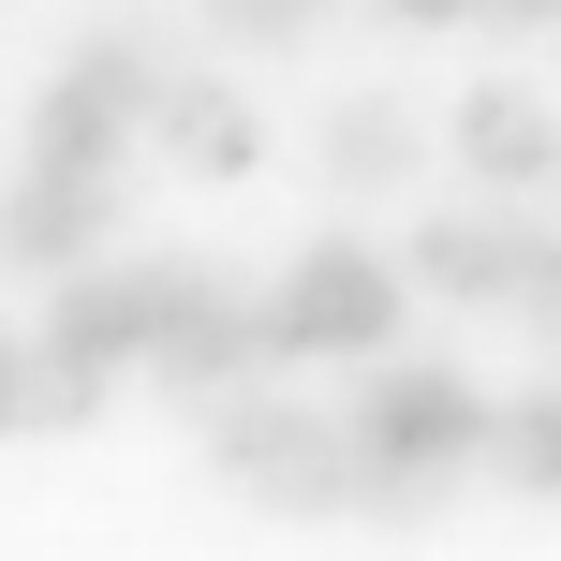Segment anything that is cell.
Wrapping results in <instances>:
<instances>
[{"label": "cell", "instance_id": "cell-13", "mask_svg": "<svg viewBox=\"0 0 561 561\" xmlns=\"http://www.w3.org/2000/svg\"><path fill=\"white\" fill-rule=\"evenodd\" d=\"M488 458H503L533 503H561V385L547 399H503V414H488Z\"/></svg>", "mask_w": 561, "mask_h": 561}, {"label": "cell", "instance_id": "cell-19", "mask_svg": "<svg viewBox=\"0 0 561 561\" xmlns=\"http://www.w3.org/2000/svg\"><path fill=\"white\" fill-rule=\"evenodd\" d=\"M547 193H561V148H547Z\"/></svg>", "mask_w": 561, "mask_h": 561}, {"label": "cell", "instance_id": "cell-16", "mask_svg": "<svg viewBox=\"0 0 561 561\" xmlns=\"http://www.w3.org/2000/svg\"><path fill=\"white\" fill-rule=\"evenodd\" d=\"M533 325L561 340V237H547V266H533Z\"/></svg>", "mask_w": 561, "mask_h": 561}, {"label": "cell", "instance_id": "cell-6", "mask_svg": "<svg viewBox=\"0 0 561 561\" xmlns=\"http://www.w3.org/2000/svg\"><path fill=\"white\" fill-rule=\"evenodd\" d=\"M148 385L193 399V414H207V399H237V385H280V325H266V296H237V280H222L178 340H148Z\"/></svg>", "mask_w": 561, "mask_h": 561}, {"label": "cell", "instance_id": "cell-3", "mask_svg": "<svg viewBox=\"0 0 561 561\" xmlns=\"http://www.w3.org/2000/svg\"><path fill=\"white\" fill-rule=\"evenodd\" d=\"M148 104H163V59L134 45V30H89L75 75L45 89V134H30V163H89V178H134V134Z\"/></svg>", "mask_w": 561, "mask_h": 561}, {"label": "cell", "instance_id": "cell-17", "mask_svg": "<svg viewBox=\"0 0 561 561\" xmlns=\"http://www.w3.org/2000/svg\"><path fill=\"white\" fill-rule=\"evenodd\" d=\"M385 15H399V30H444V15H473V0H385Z\"/></svg>", "mask_w": 561, "mask_h": 561}, {"label": "cell", "instance_id": "cell-15", "mask_svg": "<svg viewBox=\"0 0 561 561\" xmlns=\"http://www.w3.org/2000/svg\"><path fill=\"white\" fill-rule=\"evenodd\" d=\"M488 30H561V0H473Z\"/></svg>", "mask_w": 561, "mask_h": 561}, {"label": "cell", "instance_id": "cell-14", "mask_svg": "<svg viewBox=\"0 0 561 561\" xmlns=\"http://www.w3.org/2000/svg\"><path fill=\"white\" fill-rule=\"evenodd\" d=\"M207 15H222V45H296L325 0H207Z\"/></svg>", "mask_w": 561, "mask_h": 561}, {"label": "cell", "instance_id": "cell-8", "mask_svg": "<svg viewBox=\"0 0 561 561\" xmlns=\"http://www.w3.org/2000/svg\"><path fill=\"white\" fill-rule=\"evenodd\" d=\"M444 134H458V178H473V193H533V178H547V148H561V118L533 104V89H503V75H488L473 104L444 118Z\"/></svg>", "mask_w": 561, "mask_h": 561}, {"label": "cell", "instance_id": "cell-9", "mask_svg": "<svg viewBox=\"0 0 561 561\" xmlns=\"http://www.w3.org/2000/svg\"><path fill=\"white\" fill-rule=\"evenodd\" d=\"M148 118H163V148H178L193 178H252V163H266V118L237 104L222 75H163V104H148Z\"/></svg>", "mask_w": 561, "mask_h": 561}, {"label": "cell", "instance_id": "cell-12", "mask_svg": "<svg viewBox=\"0 0 561 561\" xmlns=\"http://www.w3.org/2000/svg\"><path fill=\"white\" fill-rule=\"evenodd\" d=\"M104 385H118V369H89V355H59V340H30V369H15V428H89V414H104Z\"/></svg>", "mask_w": 561, "mask_h": 561}, {"label": "cell", "instance_id": "cell-18", "mask_svg": "<svg viewBox=\"0 0 561 561\" xmlns=\"http://www.w3.org/2000/svg\"><path fill=\"white\" fill-rule=\"evenodd\" d=\"M15 369H30V340H0V428H15Z\"/></svg>", "mask_w": 561, "mask_h": 561}, {"label": "cell", "instance_id": "cell-11", "mask_svg": "<svg viewBox=\"0 0 561 561\" xmlns=\"http://www.w3.org/2000/svg\"><path fill=\"white\" fill-rule=\"evenodd\" d=\"M414 163H428V134H414L399 104H369V89H355V104L325 118V178H340V193H399Z\"/></svg>", "mask_w": 561, "mask_h": 561}, {"label": "cell", "instance_id": "cell-1", "mask_svg": "<svg viewBox=\"0 0 561 561\" xmlns=\"http://www.w3.org/2000/svg\"><path fill=\"white\" fill-rule=\"evenodd\" d=\"M488 414H503V399H488L473 369L414 355V340L355 355V399H340V428H355V517H428L444 473L488 458Z\"/></svg>", "mask_w": 561, "mask_h": 561}, {"label": "cell", "instance_id": "cell-7", "mask_svg": "<svg viewBox=\"0 0 561 561\" xmlns=\"http://www.w3.org/2000/svg\"><path fill=\"white\" fill-rule=\"evenodd\" d=\"M118 237V178H89V163H30L15 193H0V266H89Z\"/></svg>", "mask_w": 561, "mask_h": 561}, {"label": "cell", "instance_id": "cell-10", "mask_svg": "<svg viewBox=\"0 0 561 561\" xmlns=\"http://www.w3.org/2000/svg\"><path fill=\"white\" fill-rule=\"evenodd\" d=\"M45 340H59V355H89V369H134V355H148V296H134V266H59Z\"/></svg>", "mask_w": 561, "mask_h": 561}, {"label": "cell", "instance_id": "cell-2", "mask_svg": "<svg viewBox=\"0 0 561 561\" xmlns=\"http://www.w3.org/2000/svg\"><path fill=\"white\" fill-rule=\"evenodd\" d=\"M207 473L266 517H355V428L280 385H237V399H207Z\"/></svg>", "mask_w": 561, "mask_h": 561}, {"label": "cell", "instance_id": "cell-4", "mask_svg": "<svg viewBox=\"0 0 561 561\" xmlns=\"http://www.w3.org/2000/svg\"><path fill=\"white\" fill-rule=\"evenodd\" d=\"M266 325H280V355H385L399 340V266L355 252V237H310V252L280 266Z\"/></svg>", "mask_w": 561, "mask_h": 561}, {"label": "cell", "instance_id": "cell-5", "mask_svg": "<svg viewBox=\"0 0 561 561\" xmlns=\"http://www.w3.org/2000/svg\"><path fill=\"white\" fill-rule=\"evenodd\" d=\"M533 266H547V237L517 222L503 193L414 222V280H428V296H458V310H533Z\"/></svg>", "mask_w": 561, "mask_h": 561}]
</instances>
